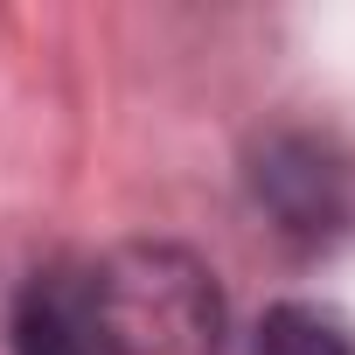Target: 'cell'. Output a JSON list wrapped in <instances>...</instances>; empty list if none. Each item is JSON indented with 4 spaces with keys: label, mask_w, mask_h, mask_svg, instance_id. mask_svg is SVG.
I'll use <instances>...</instances> for the list:
<instances>
[{
    "label": "cell",
    "mask_w": 355,
    "mask_h": 355,
    "mask_svg": "<svg viewBox=\"0 0 355 355\" xmlns=\"http://www.w3.org/2000/svg\"><path fill=\"white\" fill-rule=\"evenodd\" d=\"M15 348L21 355H105L84 313V279H63V272L35 279L15 306Z\"/></svg>",
    "instance_id": "obj_3"
},
{
    "label": "cell",
    "mask_w": 355,
    "mask_h": 355,
    "mask_svg": "<svg viewBox=\"0 0 355 355\" xmlns=\"http://www.w3.org/2000/svg\"><path fill=\"white\" fill-rule=\"evenodd\" d=\"M244 174L258 216L293 251H327L355 230V153L327 125H272Z\"/></svg>",
    "instance_id": "obj_2"
},
{
    "label": "cell",
    "mask_w": 355,
    "mask_h": 355,
    "mask_svg": "<svg viewBox=\"0 0 355 355\" xmlns=\"http://www.w3.org/2000/svg\"><path fill=\"white\" fill-rule=\"evenodd\" d=\"M244 355H355V341H348V327H341L334 313L286 300V306H272V313L258 320V334H251Z\"/></svg>",
    "instance_id": "obj_4"
},
{
    "label": "cell",
    "mask_w": 355,
    "mask_h": 355,
    "mask_svg": "<svg viewBox=\"0 0 355 355\" xmlns=\"http://www.w3.org/2000/svg\"><path fill=\"white\" fill-rule=\"evenodd\" d=\"M84 313L105 355H216L223 293L182 244H119L84 272Z\"/></svg>",
    "instance_id": "obj_1"
}]
</instances>
